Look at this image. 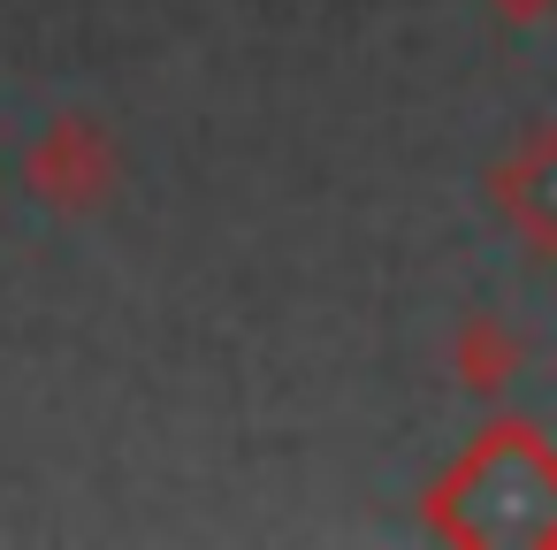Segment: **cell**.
I'll use <instances>...</instances> for the list:
<instances>
[{
  "mask_svg": "<svg viewBox=\"0 0 557 550\" xmlns=\"http://www.w3.org/2000/svg\"><path fill=\"white\" fill-rule=\"evenodd\" d=\"M458 512H473L458 542H557V451H542L527 420L481 428V443L435 481L428 527L443 535Z\"/></svg>",
  "mask_w": 557,
  "mask_h": 550,
  "instance_id": "1",
  "label": "cell"
},
{
  "mask_svg": "<svg viewBox=\"0 0 557 550\" xmlns=\"http://www.w3.org/2000/svg\"><path fill=\"white\" fill-rule=\"evenodd\" d=\"M123 184V146L92 115H54L24 154V192L47 215H100Z\"/></svg>",
  "mask_w": 557,
  "mask_h": 550,
  "instance_id": "2",
  "label": "cell"
},
{
  "mask_svg": "<svg viewBox=\"0 0 557 550\" xmlns=\"http://www.w3.org/2000/svg\"><path fill=\"white\" fill-rule=\"evenodd\" d=\"M488 207L534 260H557V123H534L488 169Z\"/></svg>",
  "mask_w": 557,
  "mask_h": 550,
  "instance_id": "3",
  "label": "cell"
},
{
  "mask_svg": "<svg viewBox=\"0 0 557 550\" xmlns=\"http://www.w3.org/2000/svg\"><path fill=\"white\" fill-rule=\"evenodd\" d=\"M450 367H458V382H466L473 398H496V390L519 375V337H511L496 314H466V321L450 329Z\"/></svg>",
  "mask_w": 557,
  "mask_h": 550,
  "instance_id": "4",
  "label": "cell"
},
{
  "mask_svg": "<svg viewBox=\"0 0 557 550\" xmlns=\"http://www.w3.org/2000/svg\"><path fill=\"white\" fill-rule=\"evenodd\" d=\"M488 16H496V24H519V32H527V24L557 16V0H488Z\"/></svg>",
  "mask_w": 557,
  "mask_h": 550,
  "instance_id": "5",
  "label": "cell"
}]
</instances>
